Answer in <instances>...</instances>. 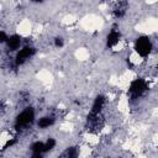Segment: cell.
I'll return each instance as SVG.
<instances>
[{
  "instance_id": "obj_3",
  "label": "cell",
  "mask_w": 158,
  "mask_h": 158,
  "mask_svg": "<svg viewBox=\"0 0 158 158\" xmlns=\"http://www.w3.org/2000/svg\"><path fill=\"white\" fill-rule=\"evenodd\" d=\"M153 49L152 41L147 36H139L135 41V51L139 57H148Z\"/></svg>"
},
{
  "instance_id": "obj_18",
  "label": "cell",
  "mask_w": 158,
  "mask_h": 158,
  "mask_svg": "<svg viewBox=\"0 0 158 158\" xmlns=\"http://www.w3.org/2000/svg\"><path fill=\"white\" fill-rule=\"evenodd\" d=\"M5 109H6V105H5V102H4V101L0 99V116H1V115L5 112Z\"/></svg>"
},
{
  "instance_id": "obj_9",
  "label": "cell",
  "mask_w": 158,
  "mask_h": 158,
  "mask_svg": "<svg viewBox=\"0 0 158 158\" xmlns=\"http://www.w3.org/2000/svg\"><path fill=\"white\" fill-rule=\"evenodd\" d=\"M30 149L32 152V157L33 158H41L43 154H46L44 151V142L42 141H36L30 146Z\"/></svg>"
},
{
  "instance_id": "obj_1",
  "label": "cell",
  "mask_w": 158,
  "mask_h": 158,
  "mask_svg": "<svg viewBox=\"0 0 158 158\" xmlns=\"http://www.w3.org/2000/svg\"><path fill=\"white\" fill-rule=\"evenodd\" d=\"M148 89H149V86H148V83L146 81V79L136 78L135 80L131 81V84L128 86L127 95H128L130 101H137L148 91Z\"/></svg>"
},
{
  "instance_id": "obj_2",
  "label": "cell",
  "mask_w": 158,
  "mask_h": 158,
  "mask_svg": "<svg viewBox=\"0 0 158 158\" xmlns=\"http://www.w3.org/2000/svg\"><path fill=\"white\" fill-rule=\"evenodd\" d=\"M35 121V110L31 106L25 107L15 118V128L16 131H23L30 127Z\"/></svg>"
},
{
  "instance_id": "obj_14",
  "label": "cell",
  "mask_w": 158,
  "mask_h": 158,
  "mask_svg": "<svg viewBox=\"0 0 158 158\" xmlns=\"http://www.w3.org/2000/svg\"><path fill=\"white\" fill-rule=\"evenodd\" d=\"M16 142H17V139H16V138H10L9 141H6V143L4 144L2 149L5 151V149H7V148H11V147H12V146H14Z\"/></svg>"
},
{
  "instance_id": "obj_6",
  "label": "cell",
  "mask_w": 158,
  "mask_h": 158,
  "mask_svg": "<svg viewBox=\"0 0 158 158\" xmlns=\"http://www.w3.org/2000/svg\"><path fill=\"white\" fill-rule=\"evenodd\" d=\"M128 10V2L126 0H120L112 9V15L115 19H122Z\"/></svg>"
},
{
  "instance_id": "obj_10",
  "label": "cell",
  "mask_w": 158,
  "mask_h": 158,
  "mask_svg": "<svg viewBox=\"0 0 158 158\" xmlns=\"http://www.w3.org/2000/svg\"><path fill=\"white\" fill-rule=\"evenodd\" d=\"M21 42H22L21 36H19V35H11V36H7V40H6L5 43H6L9 51H16V49L20 48Z\"/></svg>"
},
{
  "instance_id": "obj_11",
  "label": "cell",
  "mask_w": 158,
  "mask_h": 158,
  "mask_svg": "<svg viewBox=\"0 0 158 158\" xmlns=\"http://www.w3.org/2000/svg\"><path fill=\"white\" fill-rule=\"evenodd\" d=\"M56 122V116L53 115H47V116H43L41 117L38 121H37V126L40 128H48L51 127L52 125H54Z\"/></svg>"
},
{
  "instance_id": "obj_16",
  "label": "cell",
  "mask_w": 158,
  "mask_h": 158,
  "mask_svg": "<svg viewBox=\"0 0 158 158\" xmlns=\"http://www.w3.org/2000/svg\"><path fill=\"white\" fill-rule=\"evenodd\" d=\"M28 98H30V94L27 91H21L20 93V101L21 102H26L28 100Z\"/></svg>"
},
{
  "instance_id": "obj_12",
  "label": "cell",
  "mask_w": 158,
  "mask_h": 158,
  "mask_svg": "<svg viewBox=\"0 0 158 158\" xmlns=\"http://www.w3.org/2000/svg\"><path fill=\"white\" fill-rule=\"evenodd\" d=\"M78 154H79L78 147H68V148L60 154V157H64V158H77Z\"/></svg>"
},
{
  "instance_id": "obj_4",
  "label": "cell",
  "mask_w": 158,
  "mask_h": 158,
  "mask_svg": "<svg viewBox=\"0 0 158 158\" xmlns=\"http://www.w3.org/2000/svg\"><path fill=\"white\" fill-rule=\"evenodd\" d=\"M105 125V118L102 114H91L89 112L86 116V128L90 132H99Z\"/></svg>"
},
{
  "instance_id": "obj_15",
  "label": "cell",
  "mask_w": 158,
  "mask_h": 158,
  "mask_svg": "<svg viewBox=\"0 0 158 158\" xmlns=\"http://www.w3.org/2000/svg\"><path fill=\"white\" fill-rule=\"evenodd\" d=\"M63 44H64V40H63L62 37H56V38H54V46H56L57 48H62Z\"/></svg>"
},
{
  "instance_id": "obj_7",
  "label": "cell",
  "mask_w": 158,
  "mask_h": 158,
  "mask_svg": "<svg viewBox=\"0 0 158 158\" xmlns=\"http://www.w3.org/2000/svg\"><path fill=\"white\" fill-rule=\"evenodd\" d=\"M120 40H121V32L117 28H112L106 36V47L107 48L115 47L120 42Z\"/></svg>"
},
{
  "instance_id": "obj_5",
  "label": "cell",
  "mask_w": 158,
  "mask_h": 158,
  "mask_svg": "<svg viewBox=\"0 0 158 158\" xmlns=\"http://www.w3.org/2000/svg\"><path fill=\"white\" fill-rule=\"evenodd\" d=\"M35 54H36V48H35V47H31V46H25V47H22V48L16 53V57H15V65H16V67L22 65L25 62H27V60H28L30 58H32Z\"/></svg>"
},
{
  "instance_id": "obj_8",
  "label": "cell",
  "mask_w": 158,
  "mask_h": 158,
  "mask_svg": "<svg viewBox=\"0 0 158 158\" xmlns=\"http://www.w3.org/2000/svg\"><path fill=\"white\" fill-rule=\"evenodd\" d=\"M105 104H106V98H105L104 95H101V94L98 95V96L94 99V102H93V105H91L90 112H91V114H100V112L102 111Z\"/></svg>"
},
{
  "instance_id": "obj_19",
  "label": "cell",
  "mask_w": 158,
  "mask_h": 158,
  "mask_svg": "<svg viewBox=\"0 0 158 158\" xmlns=\"http://www.w3.org/2000/svg\"><path fill=\"white\" fill-rule=\"evenodd\" d=\"M32 2H36V4H38V2H42L43 0H31Z\"/></svg>"
},
{
  "instance_id": "obj_13",
  "label": "cell",
  "mask_w": 158,
  "mask_h": 158,
  "mask_svg": "<svg viewBox=\"0 0 158 158\" xmlns=\"http://www.w3.org/2000/svg\"><path fill=\"white\" fill-rule=\"evenodd\" d=\"M56 144H57L56 139H54L53 137H48V138L46 139V142H44V151H46V153L49 152V151H52V149L56 147Z\"/></svg>"
},
{
  "instance_id": "obj_17",
  "label": "cell",
  "mask_w": 158,
  "mask_h": 158,
  "mask_svg": "<svg viewBox=\"0 0 158 158\" xmlns=\"http://www.w3.org/2000/svg\"><path fill=\"white\" fill-rule=\"evenodd\" d=\"M7 40V35L4 31H0V43H5Z\"/></svg>"
}]
</instances>
